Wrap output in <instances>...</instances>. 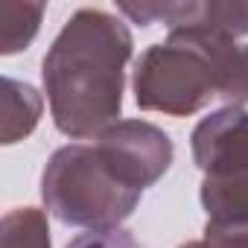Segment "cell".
Instances as JSON below:
<instances>
[{"label":"cell","instance_id":"cell-10","mask_svg":"<svg viewBox=\"0 0 248 248\" xmlns=\"http://www.w3.org/2000/svg\"><path fill=\"white\" fill-rule=\"evenodd\" d=\"M67 248H143L129 231L114 228V231H88L67 242Z\"/></svg>","mask_w":248,"mask_h":248},{"label":"cell","instance_id":"cell-5","mask_svg":"<svg viewBox=\"0 0 248 248\" xmlns=\"http://www.w3.org/2000/svg\"><path fill=\"white\" fill-rule=\"evenodd\" d=\"M102 161L111 172L138 193L152 187L164 178L172 164V140L164 129L152 126L146 120H120L111 129H105L96 143Z\"/></svg>","mask_w":248,"mask_h":248},{"label":"cell","instance_id":"cell-11","mask_svg":"<svg viewBox=\"0 0 248 248\" xmlns=\"http://www.w3.org/2000/svg\"><path fill=\"white\" fill-rule=\"evenodd\" d=\"M207 248H248V225H204Z\"/></svg>","mask_w":248,"mask_h":248},{"label":"cell","instance_id":"cell-4","mask_svg":"<svg viewBox=\"0 0 248 248\" xmlns=\"http://www.w3.org/2000/svg\"><path fill=\"white\" fill-rule=\"evenodd\" d=\"M202 170V204L207 222L248 225V111L225 105L204 117L190 138Z\"/></svg>","mask_w":248,"mask_h":248},{"label":"cell","instance_id":"cell-2","mask_svg":"<svg viewBox=\"0 0 248 248\" xmlns=\"http://www.w3.org/2000/svg\"><path fill=\"white\" fill-rule=\"evenodd\" d=\"M236 53V41L219 32H170L138 59L135 99L143 111L190 117L210 99H222Z\"/></svg>","mask_w":248,"mask_h":248},{"label":"cell","instance_id":"cell-9","mask_svg":"<svg viewBox=\"0 0 248 248\" xmlns=\"http://www.w3.org/2000/svg\"><path fill=\"white\" fill-rule=\"evenodd\" d=\"M0 248H53L50 225L38 207H15L0 225Z\"/></svg>","mask_w":248,"mask_h":248},{"label":"cell","instance_id":"cell-6","mask_svg":"<svg viewBox=\"0 0 248 248\" xmlns=\"http://www.w3.org/2000/svg\"><path fill=\"white\" fill-rule=\"evenodd\" d=\"M135 24H167L170 32L196 30L228 38L248 35V0H187V3H120Z\"/></svg>","mask_w":248,"mask_h":248},{"label":"cell","instance_id":"cell-8","mask_svg":"<svg viewBox=\"0 0 248 248\" xmlns=\"http://www.w3.org/2000/svg\"><path fill=\"white\" fill-rule=\"evenodd\" d=\"M41 18H44L41 3H12V0H3L0 3V53L12 56L18 50H27L41 27Z\"/></svg>","mask_w":248,"mask_h":248},{"label":"cell","instance_id":"cell-1","mask_svg":"<svg viewBox=\"0 0 248 248\" xmlns=\"http://www.w3.org/2000/svg\"><path fill=\"white\" fill-rule=\"evenodd\" d=\"M132 32L105 9H79L44 56L41 79L56 129L67 138H99L120 123Z\"/></svg>","mask_w":248,"mask_h":248},{"label":"cell","instance_id":"cell-12","mask_svg":"<svg viewBox=\"0 0 248 248\" xmlns=\"http://www.w3.org/2000/svg\"><path fill=\"white\" fill-rule=\"evenodd\" d=\"M222 99H225L228 105L248 102V47H239L236 62H233V73H231V79H228V88H225Z\"/></svg>","mask_w":248,"mask_h":248},{"label":"cell","instance_id":"cell-3","mask_svg":"<svg viewBox=\"0 0 248 248\" xmlns=\"http://www.w3.org/2000/svg\"><path fill=\"white\" fill-rule=\"evenodd\" d=\"M138 190L126 187L99 149L91 143H70L50 155L41 175V199L47 210L73 228L114 231L140 204Z\"/></svg>","mask_w":248,"mask_h":248},{"label":"cell","instance_id":"cell-7","mask_svg":"<svg viewBox=\"0 0 248 248\" xmlns=\"http://www.w3.org/2000/svg\"><path fill=\"white\" fill-rule=\"evenodd\" d=\"M41 117V96L32 85L18 79H3V143L12 146L24 140Z\"/></svg>","mask_w":248,"mask_h":248},{"label":"cell","instance_id":"cell-13","mask_svg":"<svg viewBox=\"0 0 248 248\" xmlns=\"http://www.w3.org/2000/svg\"><path fill=\"white\" fill-rule=\"evenodd\" d=\"M181 248H207V242L199 239V242H187V245H181Z\"/></svg>","mask_w":248,"mask_h":248}]
</instances>
